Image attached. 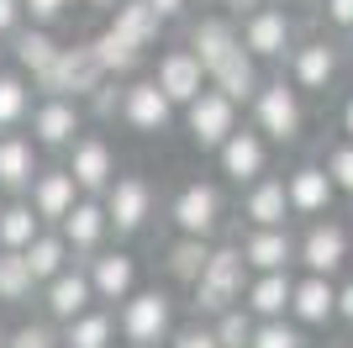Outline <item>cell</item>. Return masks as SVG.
<instances>
[{
    "label": "cell",
    "mask_w": 353,
    "mask_h": 348,
    "mask_svg": "<svg viewBox=\"0 0 353 348\" xmlns=\"http://www.w3.org/2000/svg\"><path fill=\"white\" fill-rule=\"evenodd\" d=\"M216 6H221L227 16H248L253 6H264V0H216Z\"/></svg>",
    "instance_id": "47"
},
{
    "label": "cell",
    "mask_w": 353,
    "mask_h": 348,
    "mask_svg": "<svg viewBox=\"0 0 353 348\" xmlns=\"http://www.w3.org/2000/svg\"><path fill=\"white\" fill-rule=\"evenodd\" d=\"M285 190H290V211H295V222L332 217V206H338V185H332V174H327L322 159L295 164V169L285 174Z\"/></svg>",
    "instance_id": "16"
},
{
    "label": "cell",
    "mask_w": 353,
    "mask_h": 348,
    "mask_svg": "<svg viewBox=\"0 0 353 348\" xmlns=\"http://www.w3.org/2000/svg\"><path fill=\"white\" fill-rule=\"evenodd\" d=\"M327 174H332V185H338V195H348L353 201V143L348 137H338V143L327 148Z\"/></svg>",
    "instance_id": "40"
},
{
    "label": "cell",
    "mask_w": 353,
    "mask_h": 348,
    "mask_svg": "<svg viewBox=\"0 0 353 348\" xmlns=\"http://www.w3.org/2000/svg\"><path fill=\"white\" fill-rule=\"evenodd\" d=\"M148 6H153V11H159L163 21H179V16H190V6H195V0H148Z\"/></svg>",
    "instance_id": "46"
},
{
    "label": "cell",
    "mask_w": 353,
    "mask_h": 348,
    "mask_svg": "<svg viewBox=\"0 0 353 348\" xmlns=\"http://www.w3.org/2000/svg\"><path fill=\"white\" fill-rule=\"evenodd\" d=\"M21 259H27V269H32V280H37V290H43L53 275H63L69 264H79V259L69 253V243H63V232H59V227H43L27 248H21Z\"/></svg>",
    "instance_id": "31"
},
{
    "label": "cell",
    "mask_w": 353,
    "mask_h": 348,
    "mask_svg": "<svg viewBox=\"0 0 353 348\" xmlns=\"http://www.w3.org/2000/svg\"><path fill=\"white\" fill-rule=\"evenodd\" d=\"M248 275H274V269H295V232L290 227H248L237 238Z\"/></svg>",
    "instance_id": "24"
},
{
    "label": "cell",
    "mask_w": 353,
    "mask_h": 348,
    "mask_svg": "<svg viewBox=\"0 0 353 348\" xmlns=\"http://www.w3.org/2000/svg\"><path fill=\"white\" fill-rule=\"evenodd\" d=\"M269 148H274V143H269L264 132L253 127V122H243V127H237L211 159H216V174L227 180V185L248 190L253 180H264V174H269Z\"/></svg>",
    "instance_id": "14"
},
{
    "label": "cell",
    "mask_w": 353,
    "mask_h": 348,
    "mask_svg": "<svg viewBox=\"0 0 353 348\" xmlns=\"http://www.w3.org/2000/svg\"><path fill=\"white\" fill-rule=\"evenodd\" d=\"M169 222H174L179 238H211L227 227V195H221L216 180H185L169 201Z\"/></svg>",
    "instance_id": "6"
},
{
    "label": "cell",
    "mask_w": 353,
    "mask_h": 348,
    "mask_svg": "<svg viewBox=\"0 0 353 348\" xmlns=\"http://www.w3.org/2000/svg\"><path fill=\"white\" fill-rule=\"evenodd\" d=\"M264 79H269L264 64H259L243 43L221 58V64H211V90H221V95H227V101H237V106H248L253 95H259V85H264Z\"/></svg>",
    "instance_id": "26"
},
{
    "label": "cell",
    "mask_w": 353,
    "mask_h": 348,
    "mask_svg": "<svg viewBox=\"0 0 353 348\" xmlns=\"http://www.w3.org/2000/svg\"><path fill=\"white\" fill-rule=\"evenodd\" d=\"M237 111H243L237 101H227L221 90L206 85L190 106H185V111H179V116H185V132H190V148H201V153H216V148L227 143L237 127H243V122H237Z\"/></svg>",
    "instance_id": "13"
},
{
    "label": "cell",
    "mask_w": 353,
    "mask_h": 348,
    "mask_svg": "<svg viewBox=\"0 0 353 348\" xmlns=\"http://www.w3.org/2000/svg\"><path fill=\"white\" fill-rule=\"evenodd\" d=\"M37 232H43V217L32 211L27 195H6V201H0V248L21 253V248H27Z\"/></svg>",
    "instance_id": "34"
},
{
    "label": "cell",
    "mask_w": 353,
    "mask_h": 348,
    "mask_svg": "<svg viewBox=\"0 0 353 348\" xmlns=\"http://www.w3.org/2000/svg\"><path fill=\"white\" fill-rule=\"evenodd\" d=\"M37 306H43V317L48 322H74V317H85L90 306H101L95 301V285H90V275H85V264H69L63 275H53L43 290H37Z\"/></svg>",
    "instance_id": "17"
},
{
    "label": "cell",
    "mask_w": 353,
    "mask_h": 348,
    "mask_svg": "<svg viewBox=\"0 0 353 348\" xmlns=\"http://www.w3.org/2000/svg\"><path fill=\"white\" fill-rule=\"evenodd\" d=\"M237 43H243V37H237V16H227V11L195 16V21H190V37H185V48H195V58L206 64V74H211V64H221Z\"/></svg>",
    "instance_id": "29"
},
{
    "label": "cell",
    "mask_w": 353,
    "mask_h": 348,
    "mask_svg": "<svg viewBox=\"0 0 353 348\" xmlns=\"http://www.w3.org/2000/svg\"><path fill=\"white\" fill-rule=\"evenodd\" d=\"M290 322L301 327H332L338 322V280L327 275H301L295 269V296H290Z\"/></svg>",
    "instance_id": "22"
},
{
    "label": "cell",
    "mask_w": 353,
    "mask_h": 348,
    "mask_svg": "<svg viewBox=\"0 0 353 348\" xmlns=\"http://www.w3.org/2000/svg\"><path fill=\"white\" fill-rule=\"evenodd\" d=\"M169 348H221V338H216V327H211L206 317H195V322H179L174 327Z\"/></svg>",
    "instance_id": "41"
},
{
    "label": "cell",
    "mask_w": 353,
    "mask_h": 348,
    "mask_svg": "<svg viewBox=\"0 0 353 348\" xmlns=\"http://www.w3.org/2000/svg\"><path fill=\"white\" fill-rule=\"evenodd\" d=\"M153 79H159V90L179 106V111L211 85V74H206V64L195 58V48H163L159 64H153Z\"/></svg>",
    "instance_id": "18"
},
{
    "label": "cell",
    "mask_w": 353,
    "mask_h": 348,
    "mask_svg": "<svg viewBox=\"0 0 353 348\" xmlns=\"http://www.w3.org/2000/svg\"><path fill=\"white\" fill-rule=\"evenodd\" d=\"M59 232H63V243H69V253L79 264L95 259L101 248H111V217H105L101 195H79V206L59 222Z\"/></svg>",
    "instance_id": "19"
},
{
    "label": "cell",
    "mask_w": 353,
    "mask_h": 348,
    "mask_svg": "<svg viewBox=\"0 0 353 348\" xmlns=\"http://www.w3.org/2000/svg\"><path fill=\"white\" fill-rule=\"evenodd\" d=\"M79 195H85V190L74 185V174L63 169V164H43V174H37L32 190H27V201H32V211L43 217V227H59L74 206H79Z\"/></svg>",
    "instance_id": "20"
},
{
    "label": "cell",
    "mask_w": 353,
    "mask_h": 348,
    "mask_svg": "<svg viewBox=\"0 0 353 348\" xmlns=\"http://www.w3.org/2000/svg\"><path fill=\"white\" fill-rule=\"evenodd\" d=\"M117 348H127V343H117Z\"/></svg>",
    "instance_id": "53"
},
{
    "label": "cell",
    "mask_w": 353,
    "mask_h": 348,
    "mask_svg": "<svg viewBox=\"0 0 353 348\" xmlns=\"http://www.w3.org/2000/svg\"><path fill=\"white\" fill-rule=\"evenodd\" d=\"M6 348H63V333H59V322L32 317V322H16V327H11Z\"/></svg>",
    "instance_id": "39"
},
{
    "label": "cell",
    "mask_w": 353,
    "mask_h": 348,
    "mask_svg": "<svg viewBox=\"0 0 353 348\" xmlns=\"http://www.w3.org/2000/svg\"><path fill=\"white\" fill-rule=\"evenodd\" d=\"M248 348H311V333L301 322L280 317V322H259V333H253Z\"/></svg>",
    "instance_id": "38"
},
{
    "label": "cell",
    "mask_w": 353,
    "mask_h": 348,
    "mask_svg": "<svg viewBox=\"0 0 353 348\" xmlns=\"http://www.w3.org/2000/svg\"><path fill=\"white\" fill-rule=\"evenodd\" d=\"M79 6H85V11H101V16H111L121 6V0H79Z\"/></svg>",
    "instance_id": "49"
},
{
    "label": "cell",
    "mask_w": 353,
    "mask_h": 348,
    "mask_svg": "<svg viewBox=\"0 0 353 348\" xmlns=\"http://www.w3.org/2000/svg\"><path fill=\"white\" fill-rule=\"evenodd\" d=\"M32 296H37V280H32L27 259L0 248V306H27Z\"/></svg>",
    "instance_id": "36"
},
{
    "label": "cell",
    "mask_w": 353,
    "mask_h": 348,
    "mask_svg": "<svg viewBox=\"0 0 353 348\" xmlns=\"http://www.w3.org/2000/svg\"><path fill=\"white\" fill-rule=\"evenodd\" d=\"M290 296H295V269H274V275H248L243 306L253 311V322H280V317H290Z\"/></svg>",
    "instance_id": "27"
},
{
    "label": "cell",
    "mask_w": 353,
    "mask_h": 348,
    "mask_svg": "<svg viewBox=\"0 0 353 348\" xmlns=\"http://www.w3.org/2000/svg\"><path fill=\"white\" fill-rule=\"evenodd\" d=\"M343 48H348V58H353V32H348V37H343Z\"/></svg>",
    "instance_id": "50"
},
{
    "label": "cell",
    "mask_w": 353,
    "mask_h": 348,
    "mask_svg": "<svg viewBox=\"0 0 353 348\" xmlns=\"http://www.w3.org/2000/svg\"><path fill=\"white\" fill-rule=\"evenodd\" d=\"M90 48H95V58H101V69L111 74V79H137V69L148 64V53H137V48H127L121 37H111V32H95L90 37Z\"/></svg>",
    "instance_id": "35"
},
{
    "label": "cell",
    "mask_w": 353,
    "mask_h": 348,
    "mask_svg": "<svg viewBox=\"0 0 353 348\" xmlns=\"http://www.w3.org/2000/svg\"><path fill=\"white\" fill-rule=\"evenodd\" d=\"M163 27H169V21H163L148 0H121L117 11L105 16V32H111V37H121L127 48H137V53H153V48H159V37H163Z\"/></svg>",
    "instance_id": "25"
},
{
    "label": "cell",
    "mask_w": 353,
    "mask_h": 348,
    "mask_svg": "<svg viewBox=\"0 0 353 348\" xmlns=\"http://www.w3.org/2000/svg\"><path fill=\"white\" fill-rule=\"evenodd\" d=\"M59 53H63V43H59V32H53V27H32V21H27V27L11 37V69H21L32 85L53 69V58H59Z\"/></svg>",
    "instance_id": "28"
},
{
    "label": "cell",
    "mask_w": 353,
    "mask_h": 348,
    "mask_svg": "<svg viewBox=\"0 0 353 348\" xmlns=\"http://www.w3.org/2000/svg\"><path fill=\"white\" fill-rule=\"evenodd\" d=\"M43 174V148L27 132H0V195H27Z\"/></svg>",
    "instance_id": "23"
},
{
    "label": "cell",
    "mask_w": 353,
    "mask_h": 348,
    "mask_svg": "<svg viewBox=\"0 0 353 348\" xmlns=\"http://www.w3.org/2000/svg\"><path fill=\"white\" fill-rule=\"evenodd\" d=\"M243 290H248V259H243L237 238H227V243L211 248L201 280L190 285V306H195V317L211 322V317H221L227 306H243Z\"/></svg>",
    "instance_id": "2"
},
{
    "label": "cell",
    "mask_w": 353,
    "mask_h": 348,
    "mask_svg": "<svg viewBox=\"0 0 353 348\" xmlns=\"http://www.w3.org/2000/svg\"><path fill=\"white\" fill-rule=\"evenodd\" d=\"M59 333H63V348H117V343H121L117 311H111V306H90L85 317L63 322Z\"/></svg>",
    "instance_id": "33"
},
{
    "label": "cell",
    "mask_w": 353,
    "mask_h": 348,
    "mask_svg": "<svg viewBox=\"0 0 353 348\" xmlns=\"http://www.w3.org/2000/svg\"><path fill=\"white\" fill-rule=\"evenodd\" d=\"M90 127V111L79 101H63V95H37L32 106V122H27V137L43 153H69V143Z\"/></svg>",
    "instance_id": "12"
},
{
    "label": "cell",
    "mask_w": 353,
    "mask_h": 348,
    "mask_svg": "<svg viewBox=\"0 0 353 348\" xmlns=\"http://www.w3.org/2000/svg\"><path fill=\"white\" fill-rule=\"evenodd\" d=\"M21 6H27V21H32V27H53V32H59V21L79 6V0H21Z\"/></svg>",
    "instance_id": "42"
},
{
    "label": "cell",
    "mask_w": 353,
    "mask_h": 348,
    "mask_svg": "<svg viewBox=\"0 0 353 348\" xmlns=\"http://www.w3.org/2000/svg\"><path fill=\"white\" fill-rule=\"evenodd\" d=\"M338 127H343V137H348V143H353V95H348V101H343V111H338Z\"/></svg>",
    "instance_id": "48"
},
{
    "label": "cell",
    "mask_w": 353,
    "mask_h": 348,
    "mask_svg": "<svg viewBox=\"0 0 353 348\" xmlns=\"http://www.w3.org/2000/svg\"><path fill=\"white\" fill-rule=\"evenodd\" d=\"M316 21H322L327 32H343V37H348L353 32V0H316Z\"/></svg>",
    "instance_id": "43"
},
{
    "label": "cell",
    "mask_w": 353,
    "mask_h": 348,
    "mask_svg": "<svg viewBox=\"0 0 353 348\" xmlns=\"http://www.w3.org/2000/svg\"><path fill=\"white\" fill-rule=\"evenodd\" d=\"M105 79H111V74L101 69V58H95V48H90V37H85V43H63V53L53 58V69L37 79V95H63V101L85 106Z\"/></svg>",
    "instance_id": "7"
},
{
    "label": "cell",
    "mask_w": 353,
    "mask_h": 348,
    "mask_svg": "<svg viewBox=\"0 0 353 348\" xmlns=\"http://www.w3.org/2000/svg\"><path fill=\"white\" fill-rule=\"evenodd\" d=\"M343 348H353V338H348V343H343Z\"/></svg>",
    "instance_id": "52"
},
{
    "label": "cell",
    "mask_w": 353,
    "mask_h": 348,
    "mask_svg": "<svg viewBox=\"0 0 353 348\" xmlns=\"http://www.w3.org/2000/svg\"><path fill=\"white\" fill-rule=\"evenodd\" d=\"M237 37H243V48H248L259 64H285L290 58V48L301 43V27H295L290 6H253L248 16H237Z\"/></svg>",
    "instance_id": "5"
},
{
    "label": "cell",
    "mask_w": 353,
    "mask_h": 348,
    "mask_svg": "<svg viewBox=\"0 0 353 348\" xmlns=\"http://www.w3.org/2000/svg\"><path fill=\"white\" fill-rule=\"evenodd\" d=\"M343 74V48L327 37V32H306L301 43L285 58V79H290L301 95H327Z\"/></svg>",
    "instance_id": "9"
},
{
    "label": "cell",
    "mask_w": 353,
    "mask_h": 348,
    "mask_svg": "<svg viewBox=\"0 0 353 348\" xmlns=\"http://www.w3.org/2000/svg\"><path fill=\"white\" fill-rule=\"evenodd\" d=\"M179 317H174V290L169 285H137L117 306V333L127 348H169Z\"/></svg>",
    "instance_id": "1"
},
{
    "label": "cell",
    "mask_w": 353,
    "mask_h": 348,
    "mask_svg": "<svg viewBox=\"0 0 353 348\" xmlns=\"http://www.w3.org/2000/svg\"><path fill=\"white\" fill-rule=\"evenodd\" d=\"M21 27H27V6L21 0H0V43H11Z\"/></svg>",
    "instance_id": "44"
},
{
    "label": "cell",
    "mask_w": 353,
    "mask_h": 348,
    "mask_svg": "<svg viewBox=\"0 0 353 348\" xmlns=\"http://www.w3.org/2000/svg\"><path fill=\"white\" fill-rule=\"evenodd\" d=\"M32 106H37V85L21 69H0V132H27Z\"/></svg>",
    "instance_id": "32"
},
{
    "label": "cell",
    "mask_w": 353,
    "mask_h": 348,
    "mask_svg": "<svg viewBox=\"0 0 353 348\" xmlns=\"http://www.w3.org/2000/svg\"><path fill=\"white\" fill-rule=\"evenodd\" d=\"M85 275H90V285H95V301L111 306V311L143 285L137 253H132V248H121V243H111V248H101L95 259H85Z\"/></svg>",
    "instance_id": "15"
},
{
    "label": "cell",
    "mask_w": 353,
    "mask_h": 348,
    "mask_svg": "<svg viewBox=\"0 0 353 348\" xmlns=\"http://www.w3.org/2000/svg\"><path fill=\"white\" fill-rule=\"evenodd\" d=\"M269 6H290V0H269Z\"/></svg>",
    "instance_id": "51"
},
{
    "label": "cell",
    "mask_w": 353,
    "mask_h": 348,
    "mask_svg": "<svg viewBox=\"0 0 353 348\" xmlns=\"http://www.w3.org/2000/svg\"><path fill=\"white\" fill-rule=\"evenodd\" d=\"M211 327H216L221 348H248V343H253V333H259V322H253L248 306H227L221 317H211Z\"/></svg>",
    "instance_id": "37"
},
{
    "label": "cell",
    "mask_w": 353,
    "mask_h": 348,
    "mask_svg": "<svg viewBox=\"0 0 353 348\" xmlns=\"http://www.w3.org/2000/svg\"><path fill=\"white\" fill-rule=\"evenodd\" d=\"M338 322H343V327H353V275L338 280Z\"/></svg>",
    "instance_id": "45"
},
{
    "label": "cell",
    "mask_w": 353,
    "mask_h": 348,
    "mask_svg": "<svg viewBox=\"0 0 353 348\" xmlns=\"http://www.w3.org/2000/svg\"><path fill=\"white\" fill-rule=\"evenodd\" d=\"M101 206H105V217H111V238L127 243V238L148 232V222L159 211V195H153V180H148V174L121 169L117 180H111V190L101 195Z\"/></svg>",
    "instance_id": "8"
},
{
    "label": "cell",
    "mask_w": 353,
    "mask_h": 348,
    "mask_svg": "<svg viewBox=\"0 0 353 348\" xmlns=\"http://www.w3.org/2000/svg\"><path fill=\"white\" fill-rule=\"evenodd\" d=\"M348 264H353V232L338 217H316V222H306V232H295V269L301 275L343 280Z\"/></svg>",
    "instance_id": "4"
},
{
    "label": "cell",
    "mask_w": 353,
    "mask_h": 348,
    "mask_svg": "<svg viewBox=\"0 0 353 348\" xmlns=\"http://www.w3.org/2000/svg\"><path fill=\"white\" fill-rule=\"evenodd\" d=\"M174 116H179V106L159 90V79H153V74H137V79H127V85H121L117 122H121L127 132H137V137H163V132L174 127Z\"/></svg>",
    "instance_id": "10"
},
{
    "label": "cell",
    "mask_w": 353,
    "mask_h": 348,
    "mask_svg": "<svg viewBox=\"0 0 353 348\" xmlns=\"http://www.w3.org/2000/svg\"><path fill=\"white\" fill-rule=\"evenodd\" d=\"M248 122L264 132L274 148H290L301 143V132H306V95L285 79V74H269L259 95L248 101Z\"/></svg>",
    "instance_id": "3"
},
{
    "label": "cell",
    "mask_w": 353,
    "mask_h": 348,
    "mask_svg": "<svg viewBox=\"0 0 353 348\" xmlns=\"http://www.w3.org/2000/svg\"><path fill=\"white\" fill-rule=\"evenodd\" d=\"M211 238H169V248H163V275H169V285L174 290H190L195 280H201V269H206V259H211Z\"/></svg>",
    "instance_id": "30"
},
{
    "label": "cell",
    "mask_w": 353,
    "mask_h": 348,
    "mask_svg": "<svg viewBox=\"0 0 353 348\" xmlns=\"http://www.w3.org/2000/svg\"><path fill=\"white\" fill-rule=\"evenodd\" d=\"M63 169L74 174V185L85 190V195H105V190H111V180L121 174L117 143H111L105 132L85 127V132L69 143V153H63Z\"/></svg>",
    "instance_id": "11"
},
{
    "label": "cell",
    "mask_w": 353,
    "mask_h": 348,
    "mask_svg": "<svg viewBox=\"0 0 353 348\" xmlns=\"http://www.w3.org/2000/svg\"><path fill=\"white\" fill-rule=\"evenodd\" d=\"M237 211H243V222H248V227H290L295 211H290L285 174H264V180H253V185L243 190Z\"/></svg>",
    "instance_id": "21"
}]
</instances>
